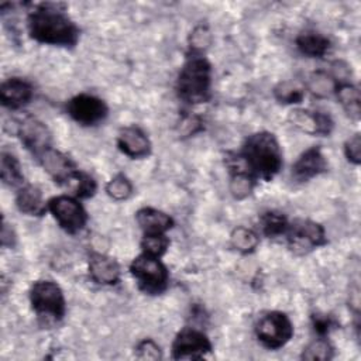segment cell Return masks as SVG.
I'll return each mask as SVG.
<instances>
[{"instance_id": "obj_1", "label": "cell", "mask_w": 361, "mask_h": 361, "mask_svg": "<svg viewBox=\"0 0 361 361\" xmlns=\"http://www.w3.org/2000/svg\"><path fill=\"white\" fill-rule=\"evenodd\" d=\"M27 28L30 37L39 44L75 47L79 39V28L62 4L39 3L34 6L27 18Z\"/></svg>"}, {"instance_id": "obj_2", "label": "cell", "mask_w": 361, "mask_h": 361, "mask_svg": "<svg viewBox=\"0 0 361 361\" xmlns=\"http://www.w3.org/2000/svg\"><path fill=\"white\" fill-rule=\"evenodd\" d=\"M238 155L244 166L257 179L271 180L282 168L279 142L269 131H258L247 137Z\"/></svg>"}, {"instance_id": "obj_3", "label": "cell", "mask_w": 361, "mask_h": 361, "mask_svg": "<svg viewBox=\"0 0 361 361\" xmlns=\"http://www.w3.org/2000/svg\"><path fill=\"white\" fill-rule=\"evenodd\" d=\"M176 93L188 104L209 102L212 96V65L203 54H189L176 79Z\"/></svg>"}, {"instance_id": "obj_4", "label": "cell", "mask_w": 361, "mask_h": 361, "mask_svg": "<svg viewBox=\"0 0 361 361\" xmlns=\"http://www.w3.org/2000/svg\"><path fill=\"white\" fill-rule=\"evenodd\" d=\"M130 272L137 281L138 288L148 295L162 293L169 282V272L161 259L145 252L133 259Z\"/></svg>"}, {"instance_id": "obj_5", "label": "cell", "mask_w": 361, "mask_h": 361, "mask_svg": "<svg viewBox=\"0 0 361 361\" xmlns=\"http://www.w3.org/2000/svg\"><path fill=\"white\" fill-rule=\"evenodd\" d=\"M30 303L39 317L58 322L65 316V296L61 286L54 281H35L30 289Z\"/></svg>"}, {"instance_id": "obj_6", "label": "cell", "mask_w": 361, "mask_h": 361, "mask_svg": "<svg viewBox=\"0 0 361 361\" xmlns=\"http://www.w3.org/2000/svg\"><path fill=\"white\" fill-rule=\"evenodd\" d=\"M254 330L258 341L269 350L283 347L293 336V324L290 319L278 310L262 314L257 320Z\"/></svg>"}, {"instance_id": "obj_7", "label": "cell", "mask_w": 361, "mask_h": 361, "mask_svg": "<svg viewBox=\"0 0 361 361\" xmlns=\"http://www.w3.org/2000/svg\"><path fill=\"white\" fill-rule=\"evenodd\" d=\"M286 243L293 254L303 255L327 243L324 228L309 219H296L288 224Z\"/></svg>"}, {"instance_id": "obj_8", "label": "cell", "mask_w": 361, "mask_h": 361, "mask_svg": "<svg viewBox=\"0 0 361 361\" xmlns=\"http://www.w3.org/2000/svg\"><path fill=\"white\" fill-rule=\"evenodd\" d=\"M48 210L66 233L75 234L86 226L87 214L75 196L59 195L49 199Z\"/></svg>"}, {"instance_id": "obj_9", "label": "cell", "mask_w": 361, "mask_h": 361, "mask_svg": "<svg viewBox=\"0 0 361 361\" xmlns=\"http://www.w3.org/2000/svg\"><path fill=\"white\" fill-rule=\"evenodd\" d=\"M212 351L207 336L193 327L180 330L172 343V357L175 360H200Z\"/></svg>"}, {"instance_id": "obj_10", "label": "cell", "mask_w": 361, "mask_h": 361, "mask_svg": "<svg viewBox=\"0 0 361 361\" xmlns=\"http://www.w3.org/2000/svg\"><path fill=\"white\" fill-rule=\"evenodd\" d=\"M68 114L82 126H94L107 117L109 107L97 96L80 93L66 103Z\"/></svg>"}, {"instance_id": "obj_11", "label": "cell", "mask_w": 361, "mask_h": 361, "mask_svg": "<svg viewBox=\"0 0 361 361\" xmlns=\"http://www.w3.org/2000/svg\"><path fill=\"white\" fill-rule=\"evenodd\" d=\"M16 133L24 147L35 157L51 147V133L48 127L32 116H25L17 121Z\"/></svg>"}, {"instance_id": "obj_12", "label": "cell", "mask_w": 361, "mask_h": 361, "mask_svg": "<svg viewBox=\"0 0 361 361\" xmlns=\"http://www.w3.org/2000/svg\"><path fill=\"white\" fill-rule=\"evenodd\" d=\"M288 118L292 123V126L312 135H329L334 126L331 117L327 113L312 111L305 109L292 110Z\"/></svg>"}, {"instance_id": "obj_13", "label": "cell", "mask_w": 361, "mask_h": 361, "mask_svg": "<svg viewBox=\"0 0 361 361\" xmlns=\"http://www.w3.org/2000/svg\"><path fill=\"white\" fill-rule=\"evenodd\" d=\"M117 147L124 155L133 159L145 158L151 152L149 138L137 126H128L120 130L117 135Z\"/></svg>"}, {"instance_id": "obj_14", "label": "cell", "mask_w": 361, "mask_h": 361, "mask_svg": "<svg viewBox=\"0 0 361 361\" xmlns=\"http://www.w3.org/2000/svg\"><path fill=\"white\" fill-rule=\"evenodd\" d=\"M327 168L329 165L322 149L319 147H310L293 164L292 176L299 182H306L324 173Z\"/></svg>"}, {"instance_id": "obj_15", "label": "cell", "mask_w": 361, "mask_h": 361, "mask_svg": "<svg viewBox=\"0 0 361 361\" xmlns=\"http://www.w3.org/2000/svg\"><path fill=\"white\" fill-rule=\"evenodd\" d=\"M37 159L42 165L44 171H47L48 175L59 185H63L65 180L76 171V166L71 158L52 147L41 152Z\"/></svg>"}, {"instance_id": "obj_16", "label": "cell", "mask_w": 361, "mask_h": 361, "mask_svg": "<svg viewBox=\"0 0 361 361\" xmlns=\"http://www.w3.org/2000/svg\"><path fill=\"white\" fill-rule=\"evenodd\" d=\"M120 265L103 252H92L89 257V275L100 285H116L120 281Z\"/></svg>"}, {"instance_id": "obj_17", "label": "cell", "mask_w": 361, "mask_h": 361, "mask_svg": "<svg viewBox=\"0 0 361 361\" xmlns=\"http://www.w3.org/2000/svg\"><path fill=\"white\" fill-rule=\"evenodd\" d=\"M34 96V89L30 82L21 78H10L0 86V100L7 109H20L27 104Z\"/></svg>"}, {"instance_id": "obj_18", "label": "cell", "mask_w": 361, "mask_h": 361, "mask_svg": "<svg viewBox=\"0 0 361 361\" xmlns=\"http://www.w3.org/2000/svg\"><path fill=\"white\" fill-rule=\"evenodd\" d=\"M16 204L21 213L28 216H42L48 209V203L42 199L41 189L35 185L20 186L16 195Z\"/></svg>"}, {"instance_id": "obj_19", "label": "cell", "mask_w": 361, "mask_h": 361, "mask_svg": "<svg viewBox=\"0 0 361 361\" xmlns=\"http://www.w3.org/2000/svg\"><path fill=\"white\" fill-rule=\"evenodd\" d=\"M135 219L144 234L166 233L173 226V220L169 214L154 207H141L135 213Z\"/></svg>"}, {"instance_id": "obj_20", "label": "cell", "mask_w": 361, "mask_h": 361, "mask_svg": "<svg viewBox=\"0 0 361 361\" xmlns=\"http://www.w3.org/2000/svg\"><path fill=\"white\" fill-rule=\"evenodd\" d=\"M295 42L299 52L309 58H322L330 49V39L316 31H305L299 34Z\"/></svg>"}, {"instance_id": "obj_21", "label": "cell", "mask_w": 361, "mask_h": 361, "mask_svg": "<svg viewBox=\"0 0 361 361\" xmlns=\"http://www.w3.org/2000/svg\"><path fill=\"white\" fill-rule=\"evenodd\" d=\"M334 93L337 96V100L338 103L341 104V107L344 109V111L358 120L360 118V111H361V107H360V90L358 87H355L354 85L351 83H347V82H338L336 89H334Z\"/></svg>"}, {"instance_id": "obj_22", "label": "cell", "mask_w": 361, "mask_h": 361, "mask_svg": "<svg viewBox=\"0 0 361 361\" xmlns=\"http://www.w3.org/2000/svg\"><path fill=\"white\" fill-rule=\"evenodd\" d=\"M65 186L68 190L72 192V195L75 197L79 199H86V197H92L97 189L96 180L86 172L76 169L62 185Z\"/></svg>"}, {"instance_id": "obj_23", "label": "cell", "mask_w": 361, "mask_h": 361, "mask_svg": "<svg viewBox=\"0 0 361 361\" xmlns=\"http://www.w3.org/2000/svg\"><path fill=\"white\" fill-rule=\"evenodd\" d=\"M0 175L1 180L8 186H23L24 183V173L21 171V165L18 159L10 152H1L0 159Z\"/></svg>"}, {"instance_id": "obj_24", "label": "cell", "mask_w": 361, "mask_h": 361, "mask_svg": "<svg viewBox=\"0 0 361 361\" xmlns=\"http://www.w3.org/2000/svg\"><path fill=\"white\" fill-rule=\"evenodd\" d=\"M258 243H259L258 234L254 230L244 226L235 227L230 234L231 247L241 254H250L255 251Z\"/></svg>"}, {"instance_id": "obj_25", "label": "cell", "mask_w": 361, "mask_h": 361, "mask_svg": "<svg viewBox=\"0 0 361 361\" xmlns=\"http://www.w3.org/2000/svg\"><path fill=\"white\" fill-rule=\"evenodd\" d=\"M288 220L283 214L276 212H265L259 217V227L264 235L269 238L283 237L288 228Z\"/></svg>"}, {"instance_id": "obj_26", "label": "cell", "mask_w": 361, "mask_h": 361, "mask_svg": "<svg viewBox=\"0 0 361 361\" xmlns=\"http://www.w3.org/2000/svg\"><path fill=\"white\" fill-rule=\"evenodd\" d=\"M307 361H327L333 358V345L327 341V338L320 337L307 344L300 355Z\"/></svg>"}, {"instance_id": "obj_27", "label": "cell", "mask_w": 361, "mask_h": 361, "mask_svg": "<svg viewBox=\"0 0 361 361\" xmlns=\"http://www.w3.org/2000/svg\"><path fill=\"white\" fill-rule=\"evenodd\" d=\"M169 247V238L165 233H157V234H144L141 240V248L142 252L152 255V257H162Z\"/></svg>"}, {"instance_id": "obj_28", "label": "cell", "mask_w": 361, "mask_h": 361, "mask_svg": "<svg viewBox=\"0 0 361 361\" xmlns=\"http://www.w3.org/2000/svg\"><path fill=\"white\" fill-rule=\"evenodd\" d=\"M106 192L113 200H117V202L126 200L133 193V183L126 175L118 173L107 182Z\"/></svg>"}, {"instance_id": "obj_29", "label": "cell", "mask_w": 361, "mask_h": 361, "mask_svg": "<svg viewBox=\"0 0 361 361\" xmlns=\"http://www.w3.org/2000/svg\"><path fill=\"white\" fill-rule=\"evenodd\" d=\"M274 94L276 97L278 102L281 103H286V104H293V103H300L305 92L303 89L295 83V82H281L275 89H274Z\"/></svg>"}, {"instance_id": "obj_30", "label": "cell", "mask_w": 361, "mask_h": 361, "mask_svg": "<svg viewBox=\"0 0 361 361\" xmlns=\"http://www.w3.org/2000/svg\"><path fill=\"white\" fill-rule=\"evenodd\" d=\"M336 86H337V82H334L330 76H327L323 72L313 73L309 82V87L312 89V92L319 96H326L330 92H334Z\"/></svg>"}, {"instance_id": "obj_31", "label": "cell", "mask_w": 361, "mask_h": 361, "mask_svg": "<svg viewBox=\"0 0 361 361\" xmlns=\"http://www.w3.org/2000/svg\"><path fill=\"white\" fill-rule=\"evenodd\" d=\"M190 44V52L193 54H203V49L207 48L210 44V31L206 25H197L189 38Z\"/></svg>"}, {"instance_id": "obj_32", "label": "cell", "mask_w": 361, "mask_h": 361, "mask_svg": "<svg viewBox=\"0 0 361 361\" xmlns=\"http://www.w3.org/2000/svg\"><path fill=\"white\" fill-rule=\"evenodd\" d=\"M135 357L141 360H159L162 358V353L152 338H144L135 347Z\"/></svg>"}, {"instance_id": "obj_33", "label": "cell", "mask_w": 361, "mask_h": 361, "mask_svg": "<svg viewBox=\"0 0 361 361\" xmlns=\"http://www.w3.org/2000/svg\"><path fill=\"white\" fill-rule=\"evenodd\" d=\"M344 154L347 159L354 165H358L361 162V137L358 133L345 141Z\"/></svg>"}, {"instance_id": "obj_34", "label": "cell", "mask_w": 361, "mask_h": 361, "mask_svg": "<svg viewBox=\"0 0 361 361\" xmlns=\"http://www.w3.org/2000/svg\"><path fill=\"white\" fill-rule=\"evenodd\" d=\"M312 322H313V329L314 331L320 336V337H324L326 334L330 333L331 329L336 327V322L330 317V316H326V314H314L312 317Z\"/></svg>"}, {"instance_id": "obj_35", "label": "cell", "mask_w": 361, "mask_h": 361, "mask_svg": "<svg viewBox=\"0 0 361 361\" xmlns=\"http://www.w3.org/2000/svg\"><path fill=\"white\" fill-rule=\"evenodd\" d=\"M202 127V121L197 116H185L183 120L180 121V131L185 134V135H190V134H195L199 128Z\"/></svg>"}, {"instance_id": "obj_36", "label": "cell", "mask_w": 361, "mask_h": 361, "mask_svg": "<svg viewBox=\"0 0 361 361\" xmlns=\"http://www.w3.org/2000/svg\"><path fill=\"white\" fill-rule=\"evenodd\" d=\"M1 245L3 247H13L16 243V234L13 231L11 227H8V224L3 220V226H1Z\"/></svg>"}]
</instances>
